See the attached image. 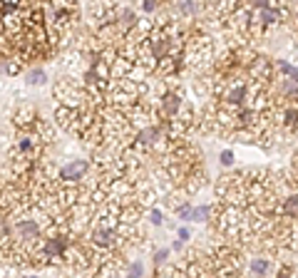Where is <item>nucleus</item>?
<instances>
[{"instance_id": "423d86ee", "label": "nucleus", "mask_w": 298, "mask_h": 278, "mask_svg": "<svg viewBox=\"0 0 298 278\" xmlns=\"http://www.w3.org/2000/svg\"><path fill=\"white\" fill-rule=\"evenodd\" d=\"M169 258V251L167 249H162V251H157V256H154V263H164Z\"/></svg>"}, {"instance_id": "20e7f679", "label": "nucleus", "mask_w": 298, "mask_h": 278, "mask_svg": "<svg viewBox=\"0 0 298 278\" xmlns=\"http://www.w3.org/2000/svg\"><path fill=\"white\" fill-rule=\"evenodd\" d=\"M209 216H211V209H209V206L194 209V221H209Z\"/></svg>"}, {"instance_id": "0eeeda50", "label": "nucleus", "mask_w": 298, "mask_h": 278, "mask_svg": "<svg viewBox=\"0 0 298 278\" xmlns=\"http://www.w3.org/2000/svg\"><path fill=\"white\" fill-rule=\"evenodd\" d=\"M234 162V154L231 152H221V164H231Z\"/></svg>"}, {"instance_id": "f257e3e1", "label": "nucleus", "mask_w": 298, "mask_h": 278, "mask_svg": "<svg viewBox=\"0 0 298 278\" xmlns=\"http://www.w3.org/2000/svg\"><path fill=\"white\" fill-rule=\"evenodd\" d=\"M92 172V162L90 159H72L70 164H65L60 172H57V179L60 181H70V184H82Z\"/></svg>"}, {"instance_id": "1a4fd4ad", "label": "nucleus", "mask_w": 298, "mask_h": 278, "mask_svg": "<svg viewBox=\"0 0 298 278\" xmlns=\"http://www.w3.org/2000/svg\"><path fill=\"white\" fill-rule=\"evenodd\" d=\"M169 3H172V0H167V5H169Z\"/></svg>"}, {"instance_id": "f03ea898", "label": "nucleus", "mask_w": 298, "mask_h": 278, "mask_svg": "<svg viewBox=\"0 0 298 278\" xmlns=\"http://www.w3.org/2000/svg\"><path fill=\"white\" fill-rule=\"evenodd\" d=\"M248 273H253V276H269V273H278V266H273V261L271 258H251L248 261Z\"/></svg>"}, {"instance_id": "7ed1b4c3", "label": "nucleus", "mask_w": 298, "mask_h": 278, "mask_svg": "<svg viewBox=\"0 0 298 278\" xmlns=\"http://www.w3.org/2000/svg\"><path fill=\"white\" fill-rule=\"evenodd\" d=\"M45 82H48V77H45L43 70H32V72H27V85L40 87V85H45Z\"/></svg>"}, {"instance_id": "6e6552de", "label": "nucleus", "mask_w": 298, "mask_h": 278, "mask_svg": "<svg viewBox=\"0 0 298 278\" xmlns=\"http://www.w3.org/2000/svg\"><path fill=\"white\" fill-rule=\"evenodd\" d=\"M189 236H192V233L186 231V228H181V231H179V238H181V241H189Z\"/></svg>"}, {"instance_id": "39448f33", "label": "nucleus", "mask_w": 298, "mask_h": 278, "mask_svg": "<svg viewBox=\"0 0 298 278\" xmlns=\"http://www.w3.org/2000/svg\"><path fill=\"white\" fill-rule=\"evenodd\" d=\"M149 221H152L154 226H159V224H162V214H159L157 209H152V211H149Z\"/></svg>"}]
</instances>
